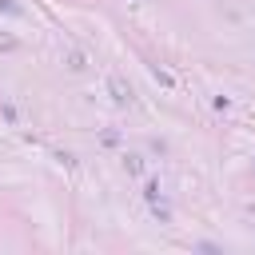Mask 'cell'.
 Here are the masks:
<instances>
[{
	"label": "cell",
	"instance_id": "cell-2",
	"mask_svg": "<svg viewBox=\"0 0 255 255\" xmlns=\"http://www.w3.org/2000/svg\"><path fill=\"white\" fill-rule=\"evenodd\" d=\"M151 76H155V80H159V84H163V88H175V76H171V72H163V68H159V64H155V68H151Z\"/></svg>",
	"mask_w": 255,
	"mask_h": 255
},
{
	"label": "cell",
	"instance_id": "cell-1",
	"mask_svg": "<svg viewBox=\"0 0 255 255\" xmlns=\"http://www.w3.org/2000/svg\"><path fill=\"white\" fill-rule=\"evenodd\" d=\"M108 88H112V100H116V104H128V100H131V88H128L120 76H108Z\"/></svg>",
	"mask_w": 255,
	"mask_h": 255
},
{
	"label": "cell",
	"instance_id": "cell-4",
	"mask_svg": "<svg viewBox=\"0 0 255 255\" xmlns=\"http://www.w3.org/2000/svg\"><path fill=\"white\" fill-rule=\"evenodd\" d=\"M0 8H4V12H12V16L20 12V4H12V0H0Z\"/></svg>",
	"mask_w": 255,
	"mask_h": 255
},
{
	"label": "cell",
	"instance_id": "cell-3",
	"mask_svg": "<svg viewBox=\"0 0 255 255\" xmlns=\"http://www.w3.org/2000/svg\"><path fill=\"white\" fill-rule=\"evenodd\" d=\"M124 167H128L131 175H139V171H143V159H139V155H128V159H124Z\"/></svg>",
	"mask_w": 255,
	"mask_h": 255
}]
</instances>
